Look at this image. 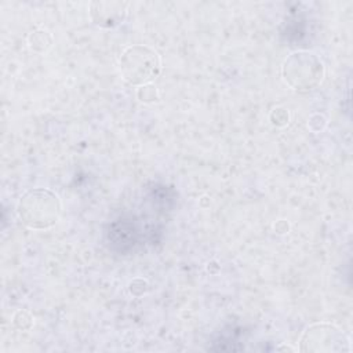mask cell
Instances as JSON below:
<instances>
[{"label":"cell","instance_id":"1","mask_svg":"<svg viewBox=\"0 0 353 353\" xmlns=\"http://www.w3.org/2000/svg\"><path fill=\"white\" fill-rule=\"evenodd\" d=\"M59 197L44 188L25 192L17 203V215L29 229L43 230L52 228L61 216Z\"/></svg>","mask_w":353,"mask_h":353},{"label":"cell","instance_id":"2","mask_svg":"<svg viewBox=\"0 0 353 353\" xmlns=\"http://www.w3.org/2000/svg\"><path fill=\"white\" fill-rule=\"evenodd\" d=\"M120 73L130 85H146L161 72V59L156 50L149 46L135 44L127 47L119 59Z\"/></svg>","mask_w":353,"mask_h":353},{"label":"cell","instance_id":"3","mask_svg":"<svg viewBox=\"0 0 353 353\" xmlns=\"http://www.w3.org/2000/svg\"><path fill=\"white\" fill-rule=\"evenodd\" d=\"M281 77L292 90H314L323 81L324 65L316 54L309 51H296L284 59Z\"/></svg>","mask_w":353,"mask_h":353},{"label":"cell","instance_id":"4","mask_svg":"<svg viewBox=\"0 0 353 353\" xmlns=\"http://www.w3.org/2000/svg\"><path fill=\"white\" fill-rule=\"evenodd\" d=\"M299 350L314 353L350 352V341L336 325L330 323H314L303 331L299 341Z\"/></svg>","mask_w":353,"mask_h":353},{"label":"cell","instance_id":"5","mask_svg":"<svg viewBox=\"0 0 353 353\" xmlns=\"http://www.w3.org/2000/svg\"><path fill=\"white\" fill-rule=\"evenodd\" d=\"M128 6V1H91V21L99 28H116L125 19Z\"/></svg>","mask_w":353,"mask_h":353},{"label":"cell","instance_id":"6","mask_svg":"<svg viewBox=\"0 0 353 353\" xmlns=\"http://www.w3.org/2000/svg\"><path fill=\"white\" fill-rule=\"evenodd\" d=\"M28 44L29 48L36 52H44L47 51L52 44V36L43 29L34 30L28 36Z\"/></svg>","mask_w":353,"mask_h":353},{"label":"cell","instance_id":"7","mask_svg":"<svg viewBox=\"0 0 353 353\" xmlns=\"http://www.w3.org/2000/svg\"><path fill=\"white\" fill-rule=\"evenodd\" d=\"M138 97H139V99L143 101V102H153V101H156V99L159 98L157 90H156L154 87L149 85V84L142 85V87L139 88Z\"/></svg>","mask_w":353,"mask_h":353}]
</instances>
